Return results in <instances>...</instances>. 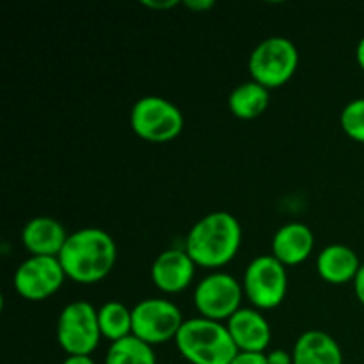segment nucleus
<instances>
[{
    "mask_svg": "<svg viewBox=\"0 0 364 364\" xmlns=\"http://www.w3.org/2000/svg\"><path fill=\"white\" fill-rule=\"evenodd\" d=\"M59 262L68 279L80 284L100 283L116 267V240L102 228H82L68 237Z\"/></svg>",
    "mask_w": 364,
    "mask_h": 364,
    "instance_id": "f257e3e1",
    "label": "nucleus"
},
{
    "mask_svg": "<svg viewBox=\"0 0 364 364\" xmlns=\"http://www.w3.org/2000/svg\"><path fill=\"white\" fill-rule=\"evenodd\" d=\"M242 245V226L233 213L212 212L198 220L185 238V251L203 269L233 262Z\"/></svg>",
    "mask_w": 364,
    "mask_h": 364,
    "instance_id": "f03ea898",
    "label": "nucleus"
},
{
    "mask_svg": "<svg viewBox=\"0 0 364 364\" xmlns=\"http://www.w3.org/2000/svg\"><path fill=\"white\" fill-rule=\"evenodd\" d=\"M174 343L191 364H231L238 354L226 323L203 316L185 320Z\"/></svg>",
    "mask_w": 364,
    "mask_h": 364,
    "instance_id": "7ed1b4c3",
    "label": "nucleus"
},
{
    "mask_svg": "<svg viewBox=\"0 0 364 364\" xmlns=\"http://www.w3.org/2000/svg\"><path fill=\"white\" fill-rule=\"evenodd\" d=\"M299 68V50L288 38L272 36L263 39L249 57L251 80L263 87L277 89L287 84Z\"/></svg>",
    "mask_w": 364,
    "mask_h": 364,
    "instance_id": "20e7f679",
    "label": "nucleus"
},
{
    "mask_svg": "<svg viewBox=\"0 0 364 364\" xmlns=\"http://www.w3.org/2000/svg\"><path fill=\"white\" fill-rule=\"evenodd\" d=\"M130 127L142 141L164 144L181 134L185 117L171 100L162 96H142L132 107Z\"/></svg>",
    "mask_w": 364,
    "mask_h": 364,
    "instance_id": "39448f33",
    "label": "nucleus"
},
{
    "mask_svg": "<svg viewBox=\"0 0 364 364\" xmlns=\"http://www.w3.org/2000/svg\"><path fill=\"white\" fill-rule=\"evenodd\" d=\"M55 336L68 355H91L102 340L98 309L85 301L66 304L57 318Z\"/></svg>",
    "mask_w": 364,
    "mask_h": 364,
    "instance_id": "423d86ee",
    "label": "nucleus"
},
{
    "mask_svg": "<svg viewBox=\"0 0 364 364\" xmlns=\"http://www.w3.org/2000/svg\"><path fill=\"white\" fill-rule=\"evenodd\" d=\"M242 287L252 308L259 311L277 308L288 291L287 267L272 255L256 256L245 269Z\"/></svg>",
    "mask_w": 364,
    "mask_h": 364,
    "instance_id": "0eeeda50",
    "label": "nucleus"
},
{
    "mask_svg": "<svg viewBox=\"0 0 364 364\" xmlns=\"http://www.w3.org/2000/svg\"><path fill=\"white\" fill-rule=\"evenodd\" d=\"M132 320H134L132 334L151 347L176 340L185 322L180 308L174 302L156 297L144 299L135 304L132 308Z\"/></svg>",
    "mask_w": 364,
    "mask_h": 364,
    "instance_id": "6e6552de",
    "label": "nucleus"
},
{
    "mask_svg": "<svg viewBox=\"0 0 364 364\" xmlns=\"http://www.w3.org/2000/svg\"><path fill=\"white\" fill-rule=\"evenodd\" d=\"M244 287L228 272H212L194 290V306L203 318L228 322L242 308Z\"/></svg>",
    "mask_w": 364,
    "mask_h": 364,
    "instance_id": "1a4fd4ad",
    "label": "nucleus"
},
{
    "mask_svg": "<svg viewBox=\"0 0 364 364\" xmlns=\"http://www.w3.org/2000/svg\"><path fill=\"white\" fill-rule=\"evenodd\" d=\"M59 258L28 256L20 263L13 277L16 294L31 302H41L55 295L66 281Z\"/></svg>",
    "mask_w": 364,
    "mask_h": 364,
    "instance_id": "9d476101",
    "label": "nucleus"
},
{
    "mask_svg": "<svg viewBox=\"0 0 364 364\" xmlns=\"http://www.w3.org/2000/svg\"><path fill=\"white\" fill-rule=\"evenodd\" d=\"M196 263L185 247L166 249L153 262L151 281L162 294H180L187 290L196 276Z\"/></svg>",
    "mask_w": 364,
    "mask_h": 364,
    "instance_id": "9b49d317",
    "label": "nucleus"
},
{
    "mask_svg": "<svg viewBox=\"0 0 364 364\" xmlns=\"http://www.w3.org/2000/svg\"><path fill=\"white\" fill-rule=\"evenodd\" d=\"M226 327L238 352L265 354L272 340L269 320L256 308H240L228 320Z\"/></svg>",
    "mask_w": 364,
    "mask_h": 364,
    "instance_id": "f8f14e48",
    "label": "nucleus"
},
{
    "mask_svg": "<svg viewBox=\"0 0 364 364\" xmlns=\"http://www.w3.org/2000/svg\"><path fill=\"white\" fill-rule=\"evenodd\" d=\"M68 237L63 224L48 215L32 217L21 230V244L31 256L59 258Z\"/></svg>",
    "mask_w": 364,
    "mask_h": 364,
    "instance_id": "ddd939ff",
    "label": "nucleus"
},
{
    "mask_svg": "<svg viewBox=\"0 0 364 364\" xmlns=\"http://www.w3.org/2000/svg\"><path fill=\"white\" fill-rule=\"evenodd\" d=\"M315 249V235L302 223H288L276 231L272 238V256L284 267L301 265Z\"/></svg>",
    "mask_w": 364,
    "mask_h": 364,
    "instance_id": "4468645a",
    "label": "nucleus"
},
{
    "mask_svg": "<svg viewBox=\"0 0 364 364\" xmlns=\"http://www.w3.org/2000/svg\"><path fill=\"white\" fill-rule=\"evenodd\" d=\"M361 265L358 252L343 244L327 245L316 258V272L329 284L354 283Z\"/></svg>",
    "mask_w": 364,
    "mask_h": 364,
    "instance_id": "2eb2a0df",
    "label": "nucleus"
},
{
    "mask_svg": "<svg viewBox=\"0 0 364 364\" xmlns=\"http://www.w3.org/2000/svg\"><path fill=\"white\" fill-rule=\"evenodd\" d=\"M294 364H343L340 343L323 331H306L294 345Z\"/></svg>",
    "mask_w": 364,
    "mask_h": 364,
    "instance_id": "dca6fc26",
    "label": "nucleus"
},
{
    "mask_svg": "<svg viewBox=\"0 0 364 364\" xmlns=\"http://www.w3.org/2000/svg\"><path fill=\"white\" fill-rule=\"evenodd\" d=\"M270 103V91L255 80L238 84L231 91L228 105L231 114L242 121H251L262 116Z\"/></svg>",
    "mask_w": 364,
    "mask_h": 364,
    "instance_id": "f3484780",
    "label": "nucleus"
},
{
    "mask_svg": "<svg viewBox=\"0 0 364 364\" xmlns=\"http://www.w3.org/2000/svg\"><path fill=\"white\" fill-rule=\"evenodd\" d=\"M98 323L102 338H107L110 343L132 336L134 320L132 309L119 301H109L98 308Z\"/></svg>",
    "mask_w": 364,
    "mask_h": 364,
    "instance_id": "a211bd4d",
    "label": "nucleus"
},
{
    "mask_svg": "<svg viewBox=\"0 0 364 364\" xmlns=\"http://www.w3.org/2000/svg\"><path fill=\"white\" fill-rule=\"evenodd\" d=\"M105 364H156V355L151 345L132 334L124 340L110 343L105 354Z\"/></svg>",
    "mask_w": 364,
    "mask_h": 364,
    "instance_id": "6ab92c4d",
    "label": "nucleus"
},
{
    "mask_svg": "<svg viewBox=\"0 0 364 364\" xmlns=\"http://www.w3.org/2000/svg\"><path fill=\"white\" fill-rule=\"evenodd\" d=\"M340 123L352 141L364 144V98L352 100L343 107Z\"/></svg>",
    "mask_w": 364,
    "mask_h": 364,
    "instance_id": "aec40b11",
    "label": "nucleus"
},
{
    "mask_svg": "<svg viewBox=\"0 0 364 364\" xmlns=\"http://www.w3.org/2000/svg\"><path fill=\"white\" fill-rule=\"evenodd\" d=\"M267 363L269 364H294V355L291 352L281 350V348H274V350L265 352Z\"/></svg>",
    "mask_w": 364,
    "mask_h": 364,
    "instance_id": "412c9836",
    "label": "nucleus"
},
{
    "mask_svg": "<svg viewBox=\"0 0 364 364\" xmlns=\"http://www.w3.org/2000/svg\"><path fill=\"white\" fill-rule=\"evenodd\" d=\"M231 364H269L265 354H255V352H238L237 358Z\"/></svg>",
    "mask_w": 364,
    "mask_h": 364,
    "instance_id": "4be33fe9",
    "label": "nucleus"
},
{
    "mask_svg": "<svg viewBox=\"0 0 364 364\" xmlns=\"http://www.w3.org/2000/svg\"><path fill=\"white\" fill-rule=\"evenodd\" d=\"M352 284H354L355 297H358V301L364 306V263L361 265V269H359L358 276H355L354 283H352Z\"/></svg>",
    "mask_w": 364,
    "mask_h": 364,
    "instance_id": "5701e85b",
    "label": "nucleus"
},
{
    "mask_svg": "<svg viewBox=\"0 0 364 364\" xmlns=\"http://www.w3.org/2000/svg\"><path fill=\"white\" fill-rule=\"evenodd\" d=\"M213 6H215L213 0H187V2H185V7L194 11H206Z\"/></svg>",
    "mask_w": 364,
    "mask_h": 364,
    "instance_id": "b1692460",
    "label": "nucleus"
},
{
    "mask_svg": "<svg viewBox=\"0 0 364 364\" xmlns=\"http://www.w3.org/2000/svg\"><path fill=\"white\" fill-rule=\"evenodd\" d=\"M142 4H144L146 7H151V9H156V11L171 9V7L178 6L176 0H166V2H153V0H144V2H142Z\"/></svg>",
    "mask_w": 364,
    "mask_h": 364,
    "instance_id": "393cba45",
    "label": "nucleus"
},
{
    "mask_svg": "<svg viewBox=\"0 0 364 364\" xmlns=\"http://www.w3.org/2000/svg\"><path fill=\"white\" fill-rule=\"evenodd\" d=\"M63 364H96L91 355H68Z\"/></svg>",
    "mask_w": 364,
    "mask_h": 364,
    "instance_id": "a878e982",
    "label": "nucleus"
},
{
    "mask_svg": "<svg viewBox=\"0 0 364 364\" xmlns=\"http://www.w3.org/2000/svg\"><path fill=\"white\" fill-rule=\"evenodd\" d=\"M355 59H358V64L364 71V38L358 43V48H355Z\"/></svg>",
    "mask_w": 364,
    "mask_h": 364,
    "instance_id": "bb28decb",
    "label": "nucleus"
}]
</instances>
